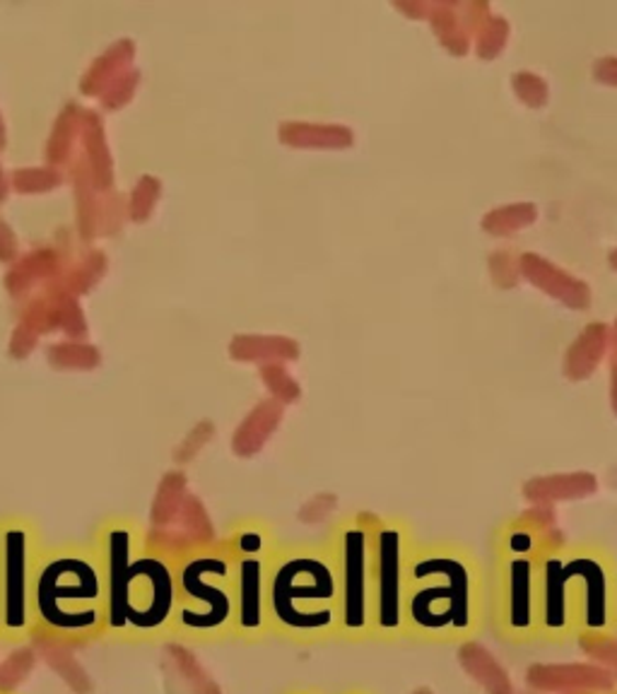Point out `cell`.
Segmentation results:
<instances>
[{
	"mask_svg": "<svg viewBox=\"0 0 617 694\" xmlns=\"http://www.w3.org/2000/svg\"><path fill=\"white\" fill-rule=\"evenodd\" d=\"M96 553L106 589L104 637L121 644H152L174 637L176 565L155 555L128 523L108 526Z\"/></svg>",
	"mask_w": 617,
	"mask_h": 694,
	"instance_id": "1",
	"label": "cell"
},
{
	"mask_svg": "<svg viewBox=\"0 0 617 694\" xmlns=\"http://www.w3.org/2000/svg\"><path fill=\"white\" fill-rule=\"evenodd\" d=\"M488 629L485 574L454 547H420L408 569L405 639L449 647Z\"/></svg>",
	"mask_w": 617,
	"mask_h": 694,
	"instance_id": "2",
	"label": "cell"
},
{
	"mask_svg": "<svg viewBox=\"0 0 617 694\" xmlns=\"http://www.w3.org/2000/svg\"><path fill=\"white\" fill-rule=\"evenodd\" d=\"M540 644L617 639V569L601 550L552 545L538 567Z\"/></svg>",
	"mask_w": 617,
	"mask_h": 694,
	"instance_id": "3",
	"label": "cell"
},
{
	"mask_svg": "<svg viewBox=\"0 0 617 694\" xmlns=\"http://www.w3.org/2000/svg\"><path fill=\"white\" fill-rule=\"evenodd\" d=\"M32 613L34 635L68 647L104 637L106 589L100 553L42 555L32 589Z\"/></svg>",
	"mask_w": 617,
	"mask_h": 694,
	"instance_id": "4",
	"label": "cell"
},
{
	"mask_svg": "<svg viewBox=\"0 0 617 694\" xmlns=\"http://www.w3.org/2000/svg\"><path fill=\"white\" fill-rule=\"evenodd\" d=\"M268 617L271 637L295 644L341 639V587L333 555L325 550L275 555Z\"/></svg>",
	"mask_w": 617,
	"mask_h": 694,
	"instance_id": "5",
	"label": "cell"
},
{
	"mask_svg": "<svg viewBox=\"0 0 617 694\" xmlns=\"http://www.w3.org/2000/svg\"><path fill=\"white\" fill-rule=\"evenodd\" d=\"M548 547L552 545L546 541V533L518 523L504 533L490 577L485 579L488 627L494 637L512 647H528L538 641V567Z\"/></svg>",
	"mask_w": 617,
	"mask_h": 694,
	"instance_id": "6",
	"label": "cell"
},
{
	"mask_svg": "<svg viewBox=\"0 0 617 694\" xmlns=\"http://www.w3.org/2000/svg\"><path fill=\"white\" fill-rule=\"evenodd\" d=\"M179 607L174 637L184 641L215 644L235 639L237 595L232 559L222 550H201L176 565Z\"/></svg>",
	"mask_w": 617,
	"mask_h": 694,
	"instance_id": "7",
	"label": "cell"
},
{
	"mask_svg": "<svg viewBox=\"0 0 617 694\" xmlns=\"http://www.w3.org/2000/svg\"><path fill=\"white\" fill-rule=\"evenodd\" d=\"M374 535L377 526L355 519L331 550L341 587V639L350 644L374 641Z\"/></svg>",
	"mask_w": 617,
	"mask_h": 694,
	"instance_id": "8",
	"label": "cell"
},
{
	"mask_svg": "<svg viewBox=\"0 0 617 694\" xmlns=\"http://www.w3.org/2000/svg\"><path fill=\"white\" fill-rule=\"evenodd\" d=\"M225 547L232 559L237 595L235 639L253 644L271 637L268 591L275 555L271 553L268 535L261 528H241Z\"/></svg>",
	"mask_w": 617,
	"mask_h": 694,
	"instance_id": "9",
	"label": "cell"
},
{
	"mask_svg": "<svg viewBox=\"0 0 617 694\" xmlns=\"http://www.w3.org/2000/svg\"><path fill=\"white\" fill-rule=\"evenodd\" d=\"M415 547L398 523L377 526L374 535V641L405 639L408 569Z\"/></svg>",
	"mask_w": 617,
	"mask_h": 694,
	"instance_id": "10",
	"label": "cell"
},
{
	"mask_svg": "<svg viewBox=\"0 0 617 694\" xmlns=\"http://www.w3.org/2000/svg\"><path fill=\"white\" fill-rule=\"evenodd\" d=\"M39 553L24 523L0 531V625L5 641H30L34 635L32 589Z\"/></svg>",
	"mask_w": 617,
	"mask_h": 694,
	"instance_id": "11",
	"label": "cell"
},
{
	"mask_svg": "<svg viewBox=\"0 0 617 694\" xmlns=\"http://www.w3.org/2000/svg\"><path fill=\"white\" fill-rule=\"evenodd\" d=\"M20 323L32 328L36 335L54 331H64L68 338L76 340L88 335V321H84L78 297L68 295L66 289L52 283L44 285L39 295H34L27 302V307L22 309Z\"/></svg>",
	"mask_w": 617,
	"mask_h": 694,
	"instance_id": "12",
	"label": "cell"
},
{
	"mask_svg": "<svg viewBox=\"0 0 617 694\" xmlns=\"http://www.w3.org/2000/svg\"><path fill=\"white\" fill-rule=\"evenodd\" d=\"M528 687L536 692H596L613 694L615 675L603 665H534L526 673Z\"/></svg>",
	"mask_w": 617,
	"mask_h": 694,
	"instance_id": "13",
	"label": "cell"
},
{
	"mask_svg": "<svg viewBox=\"0 0 617 694\" xmlns=\"http://www.w3.org/2000/svg\"><path fill=\"white\" fill-rule=\"evenodd\" d=\"M522 275L530 285L546 292L548 297L562 302L564 307L574 311H586L591 307V299H594L589 283L562 271L560 265L542 259L538 253H522Z\"/></svg>",
	"mask_w": 617,
	"mask_h": 694,
	"instance_id": "14",
	"label": "cell"
},
{
	"mask_svg": "<svg viewBox=\"0 0 617 694\" xmlns=\"http://www.w3.org/2000/svg\"><path fill=\"white\" fill-rule=\"evenodd\" d=\"M64 271L66 259L60 255V251H56L54 247L34 249L10 268L5 275V289L12 297H24L30 295L36 285H48Z\"/></svg>",
	"mask_w": 617,
	"mask_h": 694,
	"instance_id": "15",
	"label": "cell"
},
{
	"mask_svg": "<svg viewBox=\"0 0 617 694\" xmlns=\"http://www.w3.org/2000/svg\"><path fill=\"white\" fill-rule=\"evenodd\" d=\"M610 350V328L603 321L589 323L564 355L562 372L570 382H586L596 374L601 360Z\"/></svg>",
	"mask_w": 617,
	"mask_h": 694,
	"instance_id": "16",
	"label": "cell"
},
{
	"mask_svg": "<svg viewBox=\"0 0 617 694\" xmlns=\"http://www.w3.org/2000/svg\"><path fill=\"white\" fill-rule=\"evenodd\" d=\"M283 422V403L281 400H263L256 408H253L249 416L241 420L239 428L235 430L232 436V452L239 458H251L256 456L265 442L271 440V434L281 428Z\"/></svg>",
	"mask_w": 617,
	"mask_h": 694,
	"instance_id": "17",
	"label": "cell"
},
{
	"mask_svg": "<svg viewBox=\"0 0 617 694\" xmlns=\"http://www.w3.org/2000/svg\"><path fill=\"white\" fill-rule=\"evenodd\" d=\"M598 490L596 475L591 473H560L534 478L524 485V497L534 504H555L570 502V499H584Z\"/></svg>",
	"mask_w": 617,
	"mask_h": 694,
	"instance_id": "18",
	"label": "cell"
},
{
	"mask_svg": "<svg viewBox=\"0 0 617 694\" xmlns=\"http://www.w3.org/2000/svg\"><path fill=\"white\" fill-rule=\"evenodd\" d=\"M82 157L88 160L92 184L100 193H108L114 186V162L106 145V130L96 112H84L82 116Z\"/></svg>",
	"mask_w": 617,
	"mask_h": 694,
	"instance_id": "19",
	"label": "cell"
},
{
	"mask_svg": "<svg viewBox=\"0 0 617 694\" xmlns=\"http://www.w3.org/2000/svg\"><path fill=\"white\" fill-rule=\"evenodd\" d=\"M277 138L289 148L311 150H345L355 143V133L338 124H305V121H287L277 128Z\"/></svg>",
	"mask_w": 617,
	"mask_h": 694,
	"instance_id": "20",
	"label": "cell"
},
{
	"mask_svg": "<svg viewBox=\"0 0 617 694\" xmlns=\"http://www.w3.org/2000/svg\"><path fill=\"white\" fill-rule=\"evenodd\" d=\"M133 58H136V44H133V39L114 42L100 58L94 60L90 70L84 72L80 82V92L90 96L92 94L100 96L108 84L133 68Z\"/></svg>",
	"mask_w": 617,
	"mask_h": 694,
	"instance_id": "21",
	"label": "cell"
},
{
	"mask_svg": "<svg viewBox=\"0 0 617 694\" xmlns=\"http://www.w3.org/2000/svg\"><path fill=\"white\" fill-rule=\"evenodd\" d=\"M72 184H76V205H78V229L82 241H94L100 237V203L102 196L94 189L88 160L82 152L76 155V160L70 162Z\"/></svg>",
	"mask_w": 617,
	"mask_h": 694,
	"instance_id": "22",
	"label": "cell"
},
{
	"mask_svg": "<svg viewBox=\"0 0 617 694\" xmlns=\"http://www.w3.org/2000/svg\"><path fill=\"white\" fill-rule=\"evenodd\" d=\"M430 27L437 34L439 44L452 56H466L470 48V36L464 15H461V0H434L430 12Z\"/></svg>",
	"mask_w": 617,
	"mask_h": 694,
	"instance_id": "23",
	"label": "cell"
},
{
	"mask_svg": "<svg viewBox=\"0 0 617 694\" xmlns=\"http://www.w3.org/2000/svg\"><path fill=\"white\" fill-rule=\"evenodd\" d=\"M299 352L297 340L285 335H237L229 343V355L237 362H293Z\"/></svg>",
	"mask_w": 617,
	"mask_h": 694,
	"instance_id": "24",
	"label": "cell"
},
{
	"mask_svg": "<svg viewBox=\"0 0 617 694\" xmlns=\"http://www.w3.org/2000/svg\"><path fill=\"white\" fill-rule=\"evenodd\" d=\"M34 644L36 653L42 656V659L48 663V668L64 680V683L78 694H88L92 690V683L88 678V671H84L82 663L72 656V647H68V644L64 641H56V639H48V637H39L34 635L30 639Z\"/></svg>",
	"mask_w": 617,
	"mask_h": 694,
	"instance_id": "25",
	"label": "cell"
},
{
	"mask_svg": "<svg viewBox=\"0 0 617 694\" xmlns=\"http://www.w3.org/2000/svg\"><path fill=\"white\" fill-rule=\"evenodd\" d=\"M82 106L78 102H68L54 124L52 136L46 143V162L48 167H64L76 160V143L80 140L82 130Z\"/></svg>",
	"mask_w": 617,
	"mask_h": 694,
	"instance_id": "26",
	"label": "cell"
},
{
	"mask_svg": "<svg viewBox=\"0 0 617 694\" xmlns=\"http://www.w3.org/2000/svg\"><path fill=\"white\" fill-rule=\"evenodd\" d=\"M458 661H461L466 671L473 675V680H478V683L488 690V694H514L510 678H506L498 661L488 653V649L478 647L476 641L461 644Z\"/></svg>",
	"mask_w": 617,
	"mask_h": 694,
	"instance_id": "27",
	"label": "cell"
},
{
	"mask_svg": "<svg viewBox=\"0 0 617 694\" xmlns=\"http://www.w3.org/2000/svg\"><path fill=\"white\" fill-rule=\"evenodd\" d=\"M106 268H108L106 255L100 249H92L90 253H84L80 261L66 265V271L56 280H52V285L66 289L72 297H80L100 283L106 273Z\"/></svg>",
	"mask_w": 617,
	"mask_h": 694,
	"instance_id": "28",
	"label": "cell"
},
{
	"mask_svg": "<svg viewBox=\"0 0 617 694\" xmlns=\"http://www.w3.org/2000/svg\"><path fill=\"white\" fill-rule=\"evenodd\" d=\"M186 473L172 470L167 473L160 487H157L152 511H150V528L162 531L169 528L179 516V509L186 499Z\"/></svg>",
	"mask_w": 617,
	"mask_h": 694,
	"instance_id": "29",
	"label": "cell"
},
{
	"mask_svg": "<svg viewBox=\"0 0 617 694\" xmlns=\"http://www.w3.org/2000/svg\"><path fill=\"white\" fill-rule=\"evenodd\" d=\"M538 220V208L534 203H510L490 211L482 217V231L490 237H512L518 229L530 227Z\"/></svg>",
	"mask_w": 617,
	"mask_h": 694,
	"instance_id": "30",
	"label": "cell"
},
{
	"mask_svg": "<svg viewBox=\"0 0 617 694\" xmlns=\"http://www.w3.org/2000/svg\"><path fill=\"white\" fill-rule=\"evenodd\" d=\"M36 649L32 641H20L10 644V653L0 661V692L3 694H15L18 685L27 680L32 673V668L36 663Z\"/></svg>",
	"mask_w": 617,
	"mask_h": 694,
	"instance_id": "31",
	"label": "cell"
},
{
	"mask_svg": "<svg viewBox=\"0 0 617 694\" xmlns=\"http://www.w3.org/2000/svg\"><path fill=\"white\" fill-rule=\"evenodd\" d=\"M46 360L54 369L92 372L100 367L102 355H100V350L88 343H56L48 348Z\"/></svg>",
	"mask_w": 617,
	"mask_h": 694,
	"instance_id": "32",
	"label": "cell"
},
{
	"mask_svg": "<svg viewBox=\"0 0 617 694\" xmlns=\"http://www.w3.org/2000/svg\"><path fill=\"white\" fill-rule=\"evenodd\" d=\"M167 651H169V659H172L176 665V673L181 675L184 683L191 685L193 694H220V687L205 675L201 663L196 661V656H193L184 644H167Z\"/></svg>",
	"mask_w": 617,
	"mask_h": 694,
	"instance_id": "33",
	"label": "cell"
},
{
	"mask_svg": "<svg viewBox=\"0 0 617 694\" xmlns=\"http://www.w3.org/2000/svg\"><path fill=\"white\" fill-rule=\"evenodd\" d=\"M510 34H512L510 20H506L504 15H494L492 12L490 20L482 24V27L473 36L478 58H482V60L498 58L504 52L506 42H510Z\"/></svg>",
	"mask_w": 617,
	"mask_h": 694,
	"instance_id": "34",
	"label": "cell"
},
{
	"mask_svg": "<svg viewBox=\"0 0 617 694\" xmlns=\"http://www.w3.org/2000/svg\"><path fill=\"white\" fill-rule=\"evenodd\" d=\"M263 384L268 386V391L273 394L275 400H281L283 406L295 403L301 396V386L295 382V376L287 372L283 362H265L259 369Z\"/></svg>",
	"mask_w": 617,
	"mask_h": 694,
	"instance_id": "35",
	"label": "cell"
},
{
	"mask_svg": "<svg viewBox=\"0 0 617 694\" xmlns=\"http://www.w3.org/2000/svg\"><path fill=\"white\" fill-rule=\"evenodd\" d=\"M60 181H64V177H60V172L54 167H24L12 172V189L18 193H24V196L52 191L60 186Z\"/></svg>",
	"mask_w": 617,
	"mask_h": 694,
	"instance_id": "36",
	"label": "cell"
},
{
	"mask_svg": "<svg viewBox=\"0 0 617 694\" xmlns=\"http://www.w3.org/2000/svg\"><path fill=\"white\" fill-rule=\"evenodd\" d=\"M160 196H162L160 179L145 174L136 184V189H133V193H130V201H128V217H130V220L133 223L150 220V215L155 211L157 201H160Z\"/></svg>",
	"mask_w": 617,
	"mask_h": 694,
	"instance_id": "37",
	"label": "cell"
},
{
	"mask_svg": "<svg viewBox=\"0 0 617 694\" xmlns=\"http://www.w3.org/2000/svg\"><path fill=\"white\" fill-rule=\"evenodd\" d=\"M512 88L518 96V102H524L530 109H542L550 100L548 82L530 70H518L512 76Z\"/></svg>",
	"mask_w": 617,
	"mask_h": 694,
	"instance_id": "38",
	"label": "cell"
},
{
	"mask_svg": "<svg viewBox=\"0 0 617 694\" xmlns=\"http://www.w3.org/2000/svg\"><path fill=\"white\" fill-rule=\"evenodd\" d=\"M490 277L492 283L500 289H514L522 280V255H516L514 251H494L490 255Z\"/></svg>",
	"mask_w": 617,
	"mask_h": 694,
	"instance_id": "39",
	"label": "cell"
},
{
	"mask_svg": "<svg viewBox=\"0 0 617 694\" xmlns=\"http://www.w3.org/2000/svg\"><path fill=\"white\" fill-rule=\"evenodd\" d=\"M126 223V201L121 193H102L100 203V237H114Z\"/></svg>",
	"mask_w": 617,
	"mask_h": 694,
	"instance_id": "40",
	"label": "cell"
},
{
	"mask_svg": "<svg viewBox=\"0 0 617 694\" xmlns=\"http://www.w3.org/2000/svg\"><path fill=\"white\" fill-rule=\"evenodd\" d=\"M138 82H140V70H138V68L126 70L124 76L116 78V80H114L112 84H108V88L100 94L102 106H104V109H121V106H126V104L133 100V94H136Z\"/></svg>",
	"mask_w": 617,
	"mask_h": 694,
	"instance_id": "41",
	"label": "cell"
},
{
	"mask_svg": "<svg viewBox=\"0 0 617 694\" xmlns=\"http://www.w3.org/2000/svg\"><path fill=\"white\" fill-rule=\"evenodd\" d=\"M213 434H215L213 422H208V420L198 422L196 428H193V430L188 432L184 444H181V446L176 448V452H174V460H176V463H188L191 458H196L201 448L213 440Z\"/></svg>",
	"mask_w": 617,
	"mask_h": 694,
	"instance_id": "42",
	"label": "cell"
},
{
	"mask_svg": "<svg viewBox=\"0 0 617 694\" xmlns=\"http://www.w3.org/2000/svg\"><path fill=\"white\" fill-rule=\"evenodd\" d=\"M36 343H39V335H36L32 328L20 323L15 331H12V338H10V348H8L10 357H15V360L30 357L32 352H34V348H36Z\"/></svg>",
	"mask_w": 617,
	"mask_h": 694,
	"instance_id": "43",
	"label": "cell"
},
{
	"mask_svg": "<svg viewBox=\"0 0 617 694\" xmlns=\"http://www.w3.org/2000/svg\"><path fill=\"white\" fill-rule=\"evenodd\" d=\"M18 259V237L15 231H12V227L0 220V261L3 263H10Z\"/></svg>",
	"mask_w": 617,
	"mask_h": 694,
	"instance_id": "44",
	"label": "cell"
},
{
	"mask_svg": "<svg viewBox=\"0 0 617 694\" xmlns=\"http://www.w3.org/2000/svg\"><path fill=\"white\" fill-rule=\"evenodd\" d=\"M594 78L603 84H613V88H617V56L598 58L594 64Z\"/></svg>",
	"mask_w": 617,
	"mask_h": 694,
	"instance_id": "45",
	"label": "cell"
},
{
	"mask_svg": "<svg viewBox=\"0 0 617 694\" xmlns=\"http://www.w3.org/2000/svg\"><path fill=\"white\" fill-rule=\"evenodd\" d=\"M393 5L405 12L410 20H427L432 12V0H396Z\"/></svg>",
	"mask_w": 617,
	"mask_h": 694,
	"instance_id": "46",
	"label": "cell"
},
{
	"mask_svg": "<svg viewBox=\"0 0 617 694\" xmlns=\"http://www.w3.org/2000/svg\"><path fill=\"white\" fill-rule=\"evenodd\" d=\"M610 406L617 416V367H610Z\"/></svg>",
	"mask_w": 617,
	"mask_h": 694,
	"instance_id": "47",
	"label": "cell"
},
{
	"mask_svg": "<svg viewBox=\"0 0 617 694\" xmlns=\"http://www.w3.org/2000/svg\"><path fill=\"white\" fill-rule=\"evenodd\" d=\"M610 367H617V319L610 333Z\"/></svg>",
	"mask_w": 617,
	"mask_h": 694,
	"instance_id": "48",
	"label": "cell"
},
{
	"mask_svg": "<svg viewBox=\"0 0 617 694\" xmlns=\"http://www.w3.org/2000/svg\"><path fill=\"white\" fill-rule=\"evenodd\" d=\"M8 191H10V179L5 177V172H3V167H0V201H5V196H8Z\"/></svg>",
	"mask_w": 617,
	"mask_h": 694,
	"instance_id": "49",
	"label": "cell"
},
{
	"mask_svg": "<svg viewBox=\"0 0 617 694\" xmlns=\"http://www.w3.org/2000/svg\"><path fill=\"white\" fill-rule=\"evenodd\" d=\"M5 143H8V138H5V121H3V116H0V150L5 148Z\"/></svg>",
	"mask_w": 617,
	"mask_h": 694,
	"instance_id": "50",
	"label": "cell"
},
{
	"mask_svg": "<svg viewBox=\"0 0 617 694\" xmlns=\"http://www.w3.org/2000/svg\"><path fill=\"white\" fill-rule=\"evenodd\" d=\"M285 694H321V692H317V690H307V687H299V690H289V692H285Z\"/></svg>",
	"mask_w": 617,
	"mask_h": 694,
	"instance_id": "51",
	"label": "cell"
},
{
	"mask_svg": "<svg viewBox=\"0 0 617 694\" xmlns=\"http://www.w3.org/2000/svg\"><path fill=\"white\" fill-rule=\"evenodd\" d=\"M608 265H610L613 271L617 273V249H615V251H610V255H608Z\"/></svg>",
	"mask_w": 617,
	"mask_h": 694,
	"instance_id": "52",
	"label": "cell"
},
{
	"mask_svg": "<svg viewBox=\"0 0 617 694\" xmlns=\"http://www.w3.org/2000/svg\"><path fill=\"white\" fill-rule=\"evenodd\" d=\"M341 694H372V692L362 690V687H353V690H345V692H341Z\"/></svg>",
	"mask_w": 617,
	"mask_h": 694,
	"instance_id": "53",
	"label": "cell"
},
{
	"mask_svg": "<svg viewBox=\"0 0 617 694\" xmlns=\"http://www.w3.org/2000/svg\"><path fill=\"white\" fill-rule=\"evenodd\" d=\"M570 694H596V692H570Z\"/></svg>",
	"mask_w": 617,
	"mask_h": 694,
	"instance_id": "54",
	"label": "cell"
},
{
	"mask_svg": "<svg viewBox=\"0 0 617 694\" xmlns=\"http://www.w3.org/2000/svg\"><path fill=\"white\" fill-rule=\"evenodd\" d=\"M0 639H3V625H0Z\"/></svg>",
	"mask_w": 617,
	"mask_h": 694,
	"instance_id": "55",
	"label": "cell"
},
{
	"mask_svg": "<svg viewBox=\"0 0 617 694\" xmlns=\"http://www.w3.org/2000/svg\"><path fill=\"white\" fill-rule=\"evenodd\" d=\"M613 694H617V690H615V692H613Z\"/></svg>",
	"mask_w": 617,
	"mask_h": 694,
	"instance_id": "56",
	"label": "cell"
},
{
	"mask_svg": "<svg viewBox=\"0 0 617 694\" xmlns=\"http://www.w3.org/2000/svg\"><path fill=\"white\" fill-rule=\"evenodd\" d=\"M0 694H3V692H0Z\"/></svg>",
	"mask_w": 617,
	"mask_h": 694,
	"instance_id": "57",
	"label": "cell"
}]
</instances>
